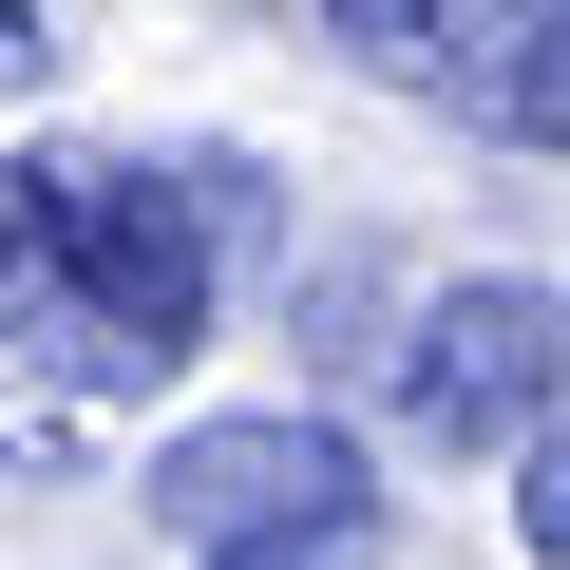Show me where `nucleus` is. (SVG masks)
<instances>
[{
    "label": "nucleus",
    "instance_id": "nucleus-1",
    "mask_svg": "<svg viewBox=\"0 0 570 570\" xmlns=\"http://www.w3.org/2000/svg\"><path fill=\"white\" fill-rule=\"evenodd\" d=\"M209 305H228V209L209 171L171 153H39L0 171V362H39L77 419L96 400H171L209 362Z\"/></svg>",
    "mask_w": 570,
    "mask_h": 570
},
{
    "label": "nucleus",
    "instance_id": "nucleus-5",
    "mask_svg": "<svg viewBox=\"0 0 570 570\" xmlns=\"http://www.w3.org/2000/svg\"><path fill=\"white\" fill-rule=\"evenodd\" d=\"M400 532H381V494H324V513H266V532H209L190 570H381Z\"/></svg>",
    "mask_w": 570,
    "mask_h": 570
},
{
    "label": "nucleus",
    "instance_id": "nucleus-3",
    "mask_svg": "<svg viewBox=\"0 0 570 570\" xmlns=\"http://www.w3.org/2000/svg\"><path fill=\"white\" fill-rule=\"evenodd\" d=\"M343 77L494 134V153H570V0H324Z\"/></svg>",
    "mask_w": 570,
    "mask_h": 570
},
{
    "label": "nucleus",
    "instance_id": "nucleus-6",
    "mask_svg": "<svg viewBox=\"0 0 570 570\" xmlns=\"http://www.w3.org/2000/svg\"><path fill=\"white\" fill-rule=\"evenodd\" d=\"M513 551H532V570H570V400L513 438Z\"/></svg>",
    "mask_w": 570,
    "mask_h": 570
},
{
    "label": "nucleus",
    "instance_id": "nucleus-8",
    "mask_svg": "<svg viewBox=\"0 0 570 570\" xmlns=\"http://www.w3.org/2000/svg\"><path fill=\"white\" fill-rule=\"evenodd\" d=\"M39 58H58V39H39V0H0V96H39Z\"/></svg>",
    "mask_w": 570,
    "mask_h": 570
},
{
    "label": "nucleus",
    "instance_id": "nucleus-2",
    "mask_svg": "<svg viewBox=\"0 0 570 570\" xmlns=\"http://www.w3.org/2000/svg\"><path fill=\"white\" fill-rule=\"evenodd\" d=\"M381 400H400L419 456H513V438L570 400V285H532V266H456V285H419L400 343H381Z\"/></svg>",
    "mask_w": 570,
    "mask_h": 570
},
{
    "label": "nucleus",
    "instance_id": "nucleus-7",
    "mask_svg": "<svg viewBox=\"0 0 570 570\" xmlns=\"http://www.w3.org/2000/svg\"><path fill=\"white\" fill-rule=\"evenodd\" d=\"M58 438H77V400H58L39 362H0V475H20V456H58Z\"/></svg>",
    "mask_w": 570,
    "mask_h": 570
},
{
    "label": "nucleus",
    "instance_id": "nucleus-4",
    "mask_svg": "<svg viewBox=\"0 0 570 570\" xmlns=\"http://www.w3.org/2000/svg\"><path fill=\"white\" fill-rule=\"evenodd\" d=\"M153 532L171 551H209V532H266V513H324V494H381L362 475V438L343 419H305V400H247V419H190V438H153Z\"/></svg>",
    "mask_w": 570,
    "mask_h": 570
}]
</instances>
